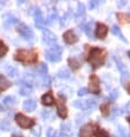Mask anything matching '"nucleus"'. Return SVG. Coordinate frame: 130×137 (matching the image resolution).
Here are the masks:
<instances>
[{
    "label": "nucleus",
    "instance_id": "nucleus-12",
    "mask_svg": "<svg viewBox=\"0 0 130 137\" xmlns=\"http://www.w3.org/2000/svg\"><path fill=\"white\" fill-rule=\"evenodd\" d=\"M2 19H4V24L6 28L17 23V17L14 16L13 14H5V15L2 16Z\"/></svg>",
    "mask_w": 130,
    "mask_h": 137
},
{
    "label": "nucleus",
    "instance_id": "nucleus-38",
    "mask_svg": "<svg viewBox=\"0 0 130 137\" xmlns=\"http://www.w3.org/2000/svg\"><path fill=\"white\" fill-rule=\"evenodd\" d=\"M46 136H47V137H56L55 130H54L53 128H50V129L47 130V134H46Z\"/></svg>",
    "mask_w": 130,
    "mask_h": 137
},
{
    "label": "nucleus",
    "instance_id": "nucleus-39",
    "mask_svg": "<svg viewBox=\"0 0 130 137\" xmlns=\"http://www.w3.org/2000/svg\"><path fill=\"white\" fill-rule=\"evenodd\" d=\"M98 5H99V1H97V0H93V1H90V5H89V6H90L91 9H93V8H96Z\"/></svg>",
    "mask_w": 130,
    "mask_h": 137
},
{
    "label": "nucleus",
    "instance_id": "nucleus-32",
    "mask_svg": "<svg viewBox=\"0 0 130 137\" xmlns=\"http://www.w3.org/2000/svg\"><path fill=\"white\" fill-rule=\"evenodd\" d=\"M0 129L4 130V131H8L10 129V126L8 123V121H1L0 122Z\"/></svg>",
    "mask_w": 130,
    "mask_h": 137
},
{
    "label": "nucleus",
    "instance_id": "nucleus-14",
    "mask_svg": "<svg viewBox=\"0 0 130 137\" xmlns=\"http://www.w3.org/2000/svg\"><path fill=\"white\" fill-rule=\"evenodd\" d=\"M61 134L65 137H71L73 136V129L69 123H62L61 124Z\"/></svg>",
    "mask_w": 130,
    "mask_h": 137
},
{
    "label": "nucleus",
    "instance_id": "nucleus-41",
    "mask_svg": "<svg viewBox=\"0 0 130 137\" xmlns=\"http://www.w3.org/2000/svg\"><path fill=\"white\" fill-rule=\"evenodd\" d=\"M127 4V1H125V0H121V1H117V7L121 8V7H123V6H126Z\"/></svg>",
    "mask_w": 130,
    "mask_h": 137
},
{
    "label": "nucleus",
    "instance_id": "nucleus-27",
    "mask_svg": "<svg viewBox=\"0 0 130 137\" xmlns=\"http://www.w3.org/2000/svg\"><path fill=\"white\" fill-rule=\"evenodd\" d=\"M100 111H101L104 116H108L109 115V111H111V106H109L108 103H104L103 105H100Z\"/></svg>",
    "mask_w": 130,
    "mask_h": 137
},
{
    "label": "nucleus",
    "instance_id": "nucleus-9",
    "mask_svg": "<svg viewBox=\"0 0 130 137\" xmlns=\"http://www.w3.org/2000/svg\"><path fill=\"white\" fill-rule=\"evenodd\" d=\"M107 32H108V28L106 27L104 23H97V25H96V37L98 39L106 38Z\"/></svg>",
    "mask_w": 130,
    "mask_h": 137
},
{
    "label": "nucleus",
    "instance_id": "nucleus-10",
    "mask_svg": "<svg viewBox=\"0 0 130 137\" xmlns=\"http://www.w3.org/2000/svg\"><path fill=\"white\" fill-rule=\"evenodd\" d=\"M43 40L48 45H54L56 42V36L50 30H44L43 31Z\"/></svg>",
    "mask_w": 130,
    "mask_h": 137
},
{
    "label": "nucleus",
    "instance_id": "nucleus-2",
    "mask_svg": "<svg viewBox=\"0 0 130 137\" xmlns=\"http://www.w3.org/2000/svg\"><path fill=\"white\" fill-rule=\"evenodd\" d=\"M15 59L25 63H33L37 60V53L30 50H19L15 53Z\"/></svg>",
    "mask_w": 130,
    "mask_h": 137
},
{
    "label": "nucleus",
    "instance_id": "nucleus-16",
    "mask_svg": "<svg viewBox=\"0 0 130 137\" xmlns=\"http://www.w3.org/2000/svg\"><path fill=\"white\" fill-rule=\"evenodd\" d=\"M58 115L62 119H66L68 115V111H67V107L65 106V104L62 103H59L58 104Z\"/></svg>",
    "mask_w": 130,
    "mask_h": 137
},
{
    "label": "nucleus",
    "instance_id": "nucleus-22",
    "mask_svg": "<svg viewBox=\"0 0 130 137\" xmlns=\"http://www.w3.org/2000/svg\"><path fill=\"white\" fill-rule=\"evenodd\" d=\"M35 24H36V27H38V28H40V29L44 27L45 20H44V17H43L42 13H40V14H37V15L35 16Z\"/></svg>",
    "mask_w": 130,
    "mask_h": 137
},
{
    "label": "nucleus",
    "instance_id": "nucleus-37",
    "mask_svg": "<svg viewBox=\"0 0 130 137\" xmlns=\"http://www.w3.org/2000/svg\"><path fill=\"white\" fill-rule=\"evenodd\" d=\"M88 92H89V90L86 89V88H81V89L78 90V91H77V95L82 97V96H85V95H88Z\"/></svg>",
    "mask_w": 130,
    "mask_h": 137
},
{
    "label": "nucleus",
    "instance_id": "nucleus-7",
    "mask_svg": "<svg viewBox=\"0 0 130 137\" xmlns=\"http://www.w3.org/2000/svg\"><path fill=\"white\" fill-rule=\"evenodd\" d=\"M89 85H90V91L94 95H99L100 93V80L97 75L92 74L89 78Z\"/></svg>",
    "mask_w": 130,
    "mask_h": 137
},
{
    "label": "nucleus",
    "instance_id": "nucleus-36",
    "mask_svg": "<svg viewBox=\"0 0 130 137\" xmlns=\"http://www.w3.org/2000/svg\"><path fill=\"white\" fill-rule=\"evenodd\" d=\"M56 14L55 13H54V14H51V15H50V17H48V19H47V21H46L45 23H48V24H51V23H53L54 21H55V20H56Z\"/></svg>",
    "mask_w": 130,
    "mask_h": 137
},
{
    "label": "nucleus",
    "instance_id": "nucleus-47",
    "mask_svg": "<svg viewBox=\"0 0 130 137\" xmlns=\"http://www.w3.org/2000/svg\"><path fill=\"white\" fill-rule=\"evenodd\" d=\"M13 137H20V136H16V135H15V136H13Z\"/></svg>",
    "mask_w": 130,
    "mask_h": 137
},
{
    "label": "nucleus",
    "instance_id": "nucleus-26",
    "mask_svg": "<svg viewBox=\"0 0 130 137\" xmlns=\"http://www.w3.org/2000/svg\"><path fill=\"white\" fill-rule=\"evenodd\" d=\"M2 103H4V105H6V106H13V105L16 103V99H15V97H13V96H7V97L4 98Z\"/></svg>",
    "mask_w": 130,
    "mask_h": 137
},
{
    "label": "nucleus",
    "instance_id": "nucleus-33",
    "mask_svg": "<svg viewBox=\"0 0 130 137\" xmlns=\"http://www.w3.org/2000/svg\"><path fill=\"white\" fill-rule=\"evenodd\" d=\"M96 136L97 137H109L108 133L106 131V130H104V129H98L97 133H96Z\"/></svg>",
    "mask_w": 130,
    "mask_h": 137
},
{
    "label": "nucleus",
    "instance_id": "nucleus-20",
    "mask_svg": "<svg viewBox=\"0 0 130 137\" xmlns=\"http://www.w3.org/2000/svg\"><path fill=\"white\" fill-rule=\"evenodd\" d=\"M58 77L59 78H63V80H68L70 78V72L68 70L67 68H61L59 72H58Z\"/></svg>",
    "mask_w": 130,
    "mask_h": 137
},
{
    "label": "nucleus",
    "instance_id": "nucleus-1",
    "mask_svg": "<svg viewBox=\"0 0 130 137\" xmlns=\"http://www.w3.org/2000/svg\"><path fill=\"white\" fill-rule=\"evenodd\" d=\"M106 57H107L106 50L100 48V47H92L90 50V53H89L88 61L91 63L92 68L97 69L100 66L104 65V62L106 60Z\"/></svg>",
    "mask_w": 130,
    "mask_h": 137
},
{
    "label": "nucleus",
    "instance_id": "nucleus-5",
    "mask_svg": "<svg viewBox=\"0 0 130 137\" xmlns=\"http://www.w3.org/2000/svg\"><path fill=\"white\" fill-rule=\"evenodd\" d=\"M15 120L21 128H31L35 126V121L32 119L28 118V116L23 115V114H16L15 115Z\"/></svg>",
    "mask_w": 130,
    "mask_h": 137
},
{
    "label": "nucleus",
    "instance_id": "nucleus-4",
    "mask_svg": "<svg viewBox=\"0 0 130 137\" xmlns=\"http://www.w3.org/2000/svg\"><path fill=\"white\" fill-rule=\"evenodd\" d=\"M97 105V101L94 99H88V100H75L73 103V106L78 109H90L93 108Z\"/></svg>",
    "mask_w": 130,
    "mask_h": 137
},
{
    "label": "nucleus",
    "instance_id": "nucleus-24",
    "mask_svg": "<svg viewBox=\"0 0 130 137\" xmlns=\"http://www.w3.org/2000/svg\"><path fill=\"white\" fill-rule=\"evenodd\" d=\"M6 72H7L8 76H10V77H15V76L19 75V70H17V68H15V67H13V66H7Z\"/></svg>",
    "mask_w": 130,
    "mask_h": 137
},
{
    "label": "nucleus",
    "instance_id": "nucleus-3",
    "mask_svg": "<svg viewBox=\"0 0 130 137\" xmlns=\"http://www.w3.org/2000/svg\"><path fill=\"white\" fill-rule=\"evenodd\" d=\"M61 54H62V47L59 45L52 46L50 50L45 52V58L50 62H59L61 60Z\"/></svg>",
    "mask_w": 130,
    "mask_h": 137
},
{
    "label": "nucleus",
    "instance_id": "nucleus-18",
    "mask_svg": "<svg viewBox=\"0 0 130 137\" xmlns=\"http://www.w3.org/2000/svg\"><path fill=\"white\" fill-rule=\"evenodd\" d=\"M31 93H32V88L27 83L23 84L21 86V89H20V95L21 96H29V95H31Z\"/></svg>",
    "mask_w": 130,
    "mask_h": 137
},
{
    "label": "nucleus",
    "instance_id": "nucleus-23",
    "mask_svg": "<svg viewBox=\"0 0 130 137\" xmlns=\"http://www.w3.org/2000/svg\"><path fill=\"white\" fill-rule=\"evenodd\" d=\"M92 23H93V22L91 21V22H89L86 25H83V30H84V32H85L86 35H88V37H89V38L94 39L93 34H92V30H91V29H92Z\"/></svg>",
    "mask_w": 130,
    "mask_h": 137
},
{
    "label": "nucleus",
    "instance_id": "nucleus-11",
    "mask_svg": "<svg viewBox=\"0 0 130 137\" xmlns=\"http://www.w3.org/2000/svg\"><path fill=\"white\" fill-rule=\"evenodd\" d=\"M63 39H65V42L67 43V44H75V43H77V40H78V37L75 35L73 30H68L63 34Z\"/></svg>",
    "mask_w": 130,
    "mask_h": 137
},
{
    "label": "nucleus",
    "instance_id": "nucleus-44",
    "mask_svg": "<svg viewBox=\"0 0 130 137\" xmlns=\"http://www.w3.org/2000/svg\"><path fill=\"white\" fill-rule=\"evenodd\" d=\"M127 109H128V112H130V101H129V104L127 105Z\"/></svg>",
    "mask_w": 130,
    "mask_h": 137
},
{
    "label": "nucleus",
    "instance_id": "nucleus-30",
    "mask_svg": "<svg viewBox=\"0 0 130 137\" xmlns=\"http://www.w3.org/2000/svg\"><path fill=\"white\" fill-rule=\"evenodd\" d=\"M119 97V90L117 89H114V90H112L111 92H109V95H108V99L111 101H114V100H116V98Z\"/></svg>",
    "mask_w": 130,
    "mask_h": 137
},
{
    "label": "nucleus",
    "instance_id": "nucleus-8",
    "mask_svg": "<svg viewBox=\"0 0 130 137\" xmlns=\"http://www.w3.org/2000/svg\"><path fill=\"white\" fill-rule=\"evenodd\" d=\"M94 130H96V127L91 123H88L81 128L78 136L80 137H92L94 134Z\"/></svg>",
    "mask_w": 130,
    "mask_h": 137
},
{
    "label": "nucleus",
    "instance_id": "nucleus-6",
    "mask_svg": "<svg viewBox=\"0 0 130 137\" xmlns=\"http://www.w3.org/2000/svg\"><path fill=\"white\" fill-rule=\"evenodd\" d=\"M17 32H19L21 36L23 37L24 39L27 40H32L33 38V32L32 30H31L30 28L28 27L27 24H24V23H20L19 25H17Z\"/></svg>",
    "mask_w": 130,
    "mask_h": 137
},
{
    "label": "nucleus",
    "instance_id": "nucleus-35",
    "mask_svg": "<svg viewBox=\"0 0 130 137\" xmlns=\"http://www.w3.org/2000/svg\"><path fill=\"white\" fill-rule=\"evenodd\" d=\"M115 61H116V65H117V68L120 69L121 72H126V67H125V65H123L122 62H121V60L120 59H115Z\"/></svg>",
    "mask_w": 130,
    "mask_h": 137
},
{
    "label": "nucleus",
    "instance_id": "nucleus-17",
    "mask_svg": "<svg viewBox=\"0 0 130 137\" xmlns=\"http://www.w3.org/2000/svg\"><path fill=\"white\" fill-rule=\"evenodd\" d=\"M112 34L113 35H115L116 37H119V38L122 40V42H125V43H127V39H126V37L123 36V34L121 32V30H120V28H119V25H113L112 27Z\"/></svg>",
    "mask_w": 130,
    "mask_h": 137
},
{
    "label": "nucleus",
    "instance_id": "nucleus-45",
    "mask_svg": "<svg viewBox=\"0 0 130 137\" xmlns=\"http://www.w3.org/2000/svg\"><path fill=\"white\" fill-rule=\"evenodd\" d=\"M2 6H4V2L1 1V2H0V7H2Z\"/></svg>",
    "mask_w": 130,
    "mask_h": 137
},
{
    "label": "nucleus",
    "instance_id": "nucleus-15",
    "mask_svg": "<svg viewBox=\"0 0 130 137\" xmlns=\"http://www.w3.org/2000/svg\"><path fill=\"white\" fill-rule=\"evenodd\" d=\"M42 103L44 104L45 106H51V105H53V103H54L53 95H52L51 92L45 93V95L42 97Z\"/></svg>",
    "mask_w": 130,
    "mask_h": 137
},
{
    "label": "nucleus",
    "instance_id": "nucleus-34",
    "mask_svg": "<svg viewBox=\"0 0 130 137\" xmlns=\"http://www.w3.org/2000/svg\"><path fill=\"white\" fill-rule=\"evenodd\" d=\"M42 83L44 84L45 86H50L51 85V78L47 76V75H44L43 76V80H42Z\"/></svg>",
    "mask_w": 130,
    "mask_h": 137
},
{
    "label": "nucleus",
    "instance_id": "nucleus-46",
    "mask_svg": "<svg viewBox=\"0 0 130 137\" xmlns=\"http://www.w3.org/2000/svg\"><path fill=\"white\" fill-rule=\"evenodd\" d=\"M128 121H129V123H130V116H129V118H128Z\"/></svg>",
    "mask_w": 130,
    "mask_h": 137
},
{
    "label": "nucleus",
    "instance_id": "nucleus-29",
    "mask_svg": "<svg viewBox=\"0 0 130 137\" xmlns=\"http://www.w3.org/2000/svg\"><path fill=\"white\" fill-rule=\"evenodd\" d=\"M85 14V6L82 2L77 4V10H76V16H82Z\"/></svg>",
    "mask_w": 130,
    "mask_h": 137
},
{
    "label": "nucleus",
    "instance_id": "nucleus-49",
    "mask_svg": "<svg viewBox=\"0 0 130 137\" xmlns=\"http://www.w3.org/2000/svg\"><path fill=\"white\" fill-rule=\"evenodd\" d=\"M0 46H1V42H0Z\"/></svg>",
    "mask_w": 130,
    "mask_h": 137
},
{
    "label": "nucleus",
    "instance_id": "nucleus-13",
    "mask_svg": "<svg viewBox=\"0 0 130 137\" xmlns=\"http://www.w3.org/2000/svg\"><path fill=\"white\" fill-rule=\"evenodd\" d=\"M37 108V103L36 100H32V99H28L23 103V109L27 111V112H33L35 109Z\"/></svg>",
    "mask_w": 130,
    "mask_h": 137
},
{
    "label": "nucleus",
    "instance_id": "nucleus-40",
    "mask_svg": "<svg viewBox=\"0 0 130 137\" xmlns=\"http://www.w3.org/2000/svg\"><path fill=\"white\" fill-rule=\"evenodd\" d=\"M6 52H7V47H6V46H4V45H1V47H0V57L5 55Z\"/></svg>",
    "mask_w": 130,
    "mask_h": 137
},
{
    "label": "nucleus",
    "instance_id": "nucleus-48",
    "mask_svg": "<svg viewBox=\"0 0 130 137\" xmlns=\"http://www.w3.org/2000/svg\"><path fill=\"white\" fill-rule=\"evenodd\" d=\"M0 111H1V106H0Z\"/></svg>",
    "mask_w": 130,
    "mask_h": 137
},
{
    "label": "nucleus",
    "instance_id": "nucleus-31",
    "mask_svg": "<svg viewBox=\"0 0 130 137\" xmlns=\"http://www.w3.org/2000/svg\"><path fill=\"white\" fill-rule=\"evenodd\" d=\"M37 70H38V73H40V74L46 75V73H47V66H46L45 63H40V65L37 67Z\"/></svg>",
    "mask_w": 130,
    "mask_h": 137
},
{
    "label": "nucleus",
    "instance_id": "nucleus-19",
    "mask_svg": "<svg viewBox=\"0 0 130 137\" xmlns=\"http://www.w3.org/2000/svg\"><path fill=\"white\" fill-rule=\"evenodd\" d=\"M10 86V82L4 76H0V92L5 91L6 89H8Z\"/></svg>",
    "mask_w": 130,
    "mask_h": 137
},
{
    "label": "nucleus",
    "instance_id": "nucleus-43",
    "mask_svg": "<svg viewBox=\"0 0 130 137\" xmlns=\"http://www.w3.org/2000/svg\"><path fill=\"white\" fill-rule=\"evenodd\" d=\"M126 89H127V91H128V93L130 95V83H128V85H126Z\"/></svg>",
    "mask_w": 130,
    "mask_h": 137
},
{
    "label": "nucleus",
    "instance_id": "nucleus-42",
    "mask_svg": "<svg viewBox=\"0 0 130 137\" xmlns=\"http://www.w3.org/2000/svg\"><path fill=\"white\" fill-rule=\"evenodd\" d=\"M48 115H50V111H43V113H42V116H43V118L47 119Z\"/></svg>",
    "mask_w": 130,
    "mask_h": 137
},
{
    "label": "nucleus",
    "instance_id": "nucleus-50",
    "mask_svg": "<svg viewBox=\"0 0 130 137\" xmlns=\"http://www.w3.org/2000/svg\"><path fill=\"white\" fill-rule=\"evenodd\" d=\"M128 54H129V55H130V52H129V53H128Z\"/></svg>",
    "mask_w": 130,
    "mask_h": 137
},
{
    "label": "nucleus",
    "instance_id": "nucleus-28",
    "mask_svg": "<svg viewBox=\"0 0 130 137\" xmlns=\"http://www.w3.org/2000/svg\"><path fill=\"white\" fill-rule=\"evenodd\" d=\"M120 81H121V84L126 86L127 84H128V81H130V74L127 70L123 72L122 75H121V77H120Z\"/></svg>",
    "mask_w": 130,
    "mask_h": 137
},
{
    "label": "nucleus",
    "instance_id": "nucleus-21",
    "mask_svg": "<svg viewBox=\"0 0 130 137\" xmlns=\"http://www.w3.org/2000/svg\"><path fill=\"white\" fill-rule=\"evenodd\" d=\"M68 63H69V66H70V68L73 69V70H77V69L81 67V62L76 59V58H69Z\"/></svg>",
    "mask_w": 130,
    "mask_h": 137
},
{
    "label": "nucleus",
    "instance_id": "nucleus-25",
    "mask_svg": "<svg viewBox=\"0 0 130 137\" xmlns=\"http://www.w3.org/2000/svg\"><path fill=\"white\" fill-rule=\"evenodd\" d=\"M117 19L120 20L121 23H125V24L129 23V24H130V15H128V14L119 13V14H117Z\"/></svg>",
    "mask_w": 130,
    "mask_h": 137
}]
</instances>
